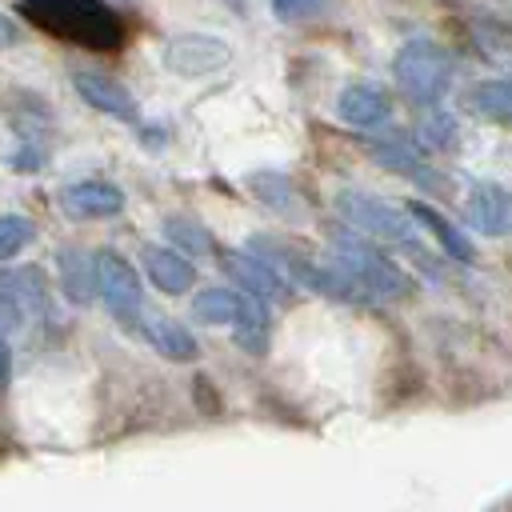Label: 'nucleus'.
Returning <instances> with one entry per match:
<instances>
[{
	"mask_svg": "<svg viewBox=\"0 0 512 512\" xmlns=\"http://www.w3.org/2000/svg\"><path fill=\"white\" fill-rule=\"evenodd\" d=\"M20 12L40 32L88 52H116L124 44V20L104 0H20Z\"/></svg>",
	"mask_w": 512,
	"mask_h": 512,
	"instance_id": "obj_1",
	"label": "nucleus"
},
{
	"mask_svg": "<svg viewBox=\"0 0 512 512\" xmlns=\"http://www.w3.org/2000/svg\"><path fill=\"white\" fill-rule=\"evenodd\" d=\"M328 240H332V260H336L368 296H392V300H396V296H404V292L412 288L408 276H404L376 244H368L364 232L348 228L344 220L328 228Z\"/></svg>",
	"mask_w": 512,
	"mask_h": 512,
	"instance_id": "obj_2",
	"label": "nucleus"
},
{
	"mask_svg": "<svg viewBox=\"0 0 512 512\" xmlns=\"http://www.w3.org/2000/svg\"><path fill=\"white\" fill-rule=\"evenodd\" d=\"M332 208H336V216H340L348 228H356V232H364V236H376V240L404 244V248H416V252H420L416 232H412L416 224H408V216H404L396 204H384L380 196H368V192L340 188V192H336V200H332Z\"/></svg>",
	"mask_w": 512,
	"mask_h": 512,
	"instance_id": "obj_3",
	"label": "nucleus"
},
{
	"mask_svg": "<svg viewBox=\"0 0 512 512\" xmlns=\"http://www.w3.org/2000/svg\"><path fill=\"white\" fill-rule=\"evenodd\" d=\"M92 268H96V292L104 300V308L112 312L116 324L124 328H136L144 324V288H140V272L112 248H100L92 252Z\"/></svg>",
	"mask_w": 512,
	"mask_h": 512,
	"instance_id": "obj_4",
	"label": "nucleus"
},
{
	"mask_svg": "<svg viewBox=\"0 0 512 512\" xmlns=\"http://www.w3.org/2000/svg\"><path fill=\"white\" fill-rule=\"evenodd\" d=\"M392 76L412 100H436L452 80V60L432 40H408L392 60Z\"/></svg>",
	"mask_w": 512,
	"mask_h": 512,
	"instance_id": "obj_5",
	"label": "nucleus"
},
{
	"mask_svg": "<svg viewBox=\"0 0 512 512\" xmlns=\"http://www.w3.org/2000/svg\"><path fill=\"white\" fill-rule=\"evenodd\" d=\"M228 60H232V48H228L220 36H208V32H176V36L164 44V64H168V72L188 76V80L212 76V72H220Z\"/></svg>",
	"mask_w": 512,
	"mask_h": 512,
	"instance_id": "obj_6",
	"label": "nucleus"
},
{
	"mask_svg": "<svg viewBox=\"0 0 512 512\" xmlns=\"http://www.w3.org/2000/svg\"><path fill=\"white\" fill-rule=\"evenodd\" d=\"M44 312V276L36 268L0 272V336L16 332L24 320Z\"/></svg>",
	"mask_w": 512,
	"mask_h": 512,
	"instance_id": "obj_7",
	"label": "nucleus"
},
{
	"mask_svg": "<svg viewBox=\"0 0 512 512\" xmlns=\"http://www.w3.org/2000/svg\"><path fill=\"white\" fill-rule=\"evenodd\" d=\"M72 88H76V96H80L88 108L108 112V116H116V120H124V124H132V128H144L140 104H136V96H132L120 80H112V76H104V72H76V76H72Z\"/></svg>",
	"mask_w": 512,
	"mask_h": 512,
	"instance_id": "obj_8",
	"label": "nucleus"
},
{
	"mask_svg": "<svg viewBox=\"0 0 512 512\" xmlns=\"http://www.w3.org/2000/svg\"><path fill=\"white\" fill-rule=\"evenodd\" d=\"M220 268L228 272V280L236 284V288H244V292H252V296H260V300H280V296H288V280L276 272V268H268L256 252H240V248H224L220 252Z\"/></svg>",
	"mask_w": 512,
	"mask_h": 512,
	"instance_id": "obj_9",
	"label": "nucleus"
},
{
	"mask_svg": "<svg viewBox=\"0 0 512 512\" xmlns=\"http://www.w3.org/2000/svg\"><path fill=\"white\" fill-rule=\"evenodd\" d=\"M60 208L80 216V220H104V216H116L124 208V192L112 184V180H72L60 188Z\"/></svg>",
	"mask_w": 512,
	"mask_h": 512,
	"instance_id": "obj_10",
	"label": "nucleus"
},
{
	"mask_svg": "<svg viewBox=\"0 0 512 512\" xmlns=\"http://www.w3.org/2000/svg\"><path fill=\"white\" fill-rule=\"evenodd\" d=\"M140 264H144V276L168 292V296H184L192 284H196V264L184 260L180 248H164V244H144L140 248Z\"/></svg>",
	"mask_w": 512,
	"mask_h": 512,
	"instance_id": "obj_11",
	"label": "nucleus"
},
{
	"mask_svg": "<svg viewBox=\"0 0 512 512\" xmlns=\"http://www.w3.org/2000/svg\"><path fill=\"white\" fill-rule=\"evenodd\" d=\"M388 112H392V104L376 84H348L336 96V116L352 128H376L388 120Z\"/></svg>",
	"mask_w": 512,
	"mask_h": 512,
	"instance_id": "obj_12",
	"label": "nucleus"
},
{
	"mask_svg": "<svg viewBox=\"0 0 512 512\" xmlns=\"http://www.w3.org/2000/svg\"><path fill=\"white\" fill-rule=\"evenodd\" d=\"M140 336L152 344V352H160V356L172 360V364L196 360V340H192V332H188L180 320H172V316H144Z\"/></svg>",
	"mask_w": 512,
	"mask_h": 512,
	"instance_id": "obj_13",
	"label": "nucleus"
},
{
	"mask_svg": "<svg viewBox=\"0 0 512 512\" xmlns=\"http://www.w3.org/2000/svg\"><path fill=\"white\" fill-rule=\"evenodd\" d=\"M248 188H252V196H256L264 208H272L276 216H288V220H300V216H304V200H300L296 184H292L284 172H252V176H248Z\"/></svg>",
	"mask_w": 512,
	"mask_h": 512,
	"instance_id": "obj_14",
	"label": "nucleus"
},
{
	"mask_svg": "<svg viewBox=\"0 0 512 512\" xmlns=\"http://www.w3.org/2000/svg\"><path fill=\"white\" fill-rule=\"evenodd\" d=\"M56 268H60V292L72 300V304H88L92 300V288H96V268H92V256H84L80 248H60L56 252Z\"/></svg>",
	"mask_w": 512,
	"mask_h": 512,
	"instance_id": "obj_15",
	"label": "nucleus"
},
{
	"mask_svg": "<svg viewBox=\"0 0 512 512\" xmlns=\"http://www.w3.org/2000/svg\"><path fill=\"white\" fill-rule=\"evenodd\" d=\"M32 244V220L20 212H0V264L20 256Z\"/></svg>",
	"mask_w": 512,
	"mask_h": 512,
	"instance_id": "obj_16",
	"label": "nucleus"
},
{
	"mask_svg": "<svg viewBox=\"0 0 512 512\" xmlns=\"http://www.w3.org/2000/svg\"><path fill=\"white\" fill-rule=\"evenodd\" d=\"M472 104L496 120H512V80H488V84H476L472 92Z\"/></svg>",
	"mask_w": 512,
	"mask_h": 512,
	"instance_id": "obj_17",
	"label": "nucleus"
},
{
	"mask_svg": "<svg viewBox=\"0 0 512 512\" xmlns=\"http://www.w3.org/2000/svg\"><path fill=\"white\" fill-rule=\"evenodd\" d=\"M504 196L496 192V188H476V200H472V220H476V228H484V232H500L504 228Z\"/></svg>",
	"mask_w": 512,
	"mask_h": 512,
	"instance_id": "obj_18",
	"label": "nucleus"
},
{
	"mask_svg": "<svg viewBox=\"0 0 512 512\" xmlns=\"http://www.w3.org/2000/svg\"><path fill=\"white\" fill-rule=\"evenodd\" d=\"M164 232H168V240H172L176 248H184V252H192V256H204V252L212 248L208 232H204L196 220H180V216H172V220L164 224Z\"/></svg>",
	"mask_w": 512,
	"mask_h": 512,
	"instance_id": "obj_19",
	"label": "nucleus"
},
{
	"mask_svg": "<svg viewBox=\"0 0 512 512\" xmlns=\"http://www.w3.org/2000/svg\"><path fill=\"white\" fill-rule=\"evenodd\" d=\"M408 212H412L416 220H424V224H428V228H432V232L440 236V244H444V248H448L452 256H460V260H468V256H472V248H468V244L460 240V232H456V228H448V224H444V220H440V216H436L432 208H424V204H412Z\"/></svg>",
	"mask_w": 512,
	"mask_h": 512,
	"instance_id": "obj_20",
	"label": "nucleus"
},
{
	"mask_svg": "<svg viewBox=\"0 0 512 512\" xmlns=\"http://www.w3.org/2000/svg\"><path fill=\"white\" fill-rule=\"evenodd\" d=\"M328 8V0H272V16L280 24H300V20H312Z\"/></svg>",
	"mask_w": 512,
	"mask_h": 512,
	"instance_id": "obj_21",
	"label": "nucleus"
},
{
	"mask_svg": "<svg viewBox=\"0 0 512 512\" xmlns=\"http://www.w3.org/2000/svg\"><path fill=\"white\" fill-rule=\"evenodd\" d=\"M20 36H24V32H20V24H16L12 16H4V12H0V48L20 44Z\"/></svg>",
	"mask_w": 512,
	"mask_h": 512,
	"instance_id": "obj_22",
	"label": "nucleus"
},
{
	"mask_svg": "<svg viewBox=\"0 0 512 512\" xmlns=\"http://www.w3.org/2000/svg\"><path fill=\"white\" fill-rule=\"evenodd\" d=\"M224 4H228V8L236 12V16H244V0H224Z\"/></svg>",
	"mask_w": 512,
	"mask_h": 512,
	"instance_id": "obj_23",
	"label": "nucleus"
}]
</instances>
